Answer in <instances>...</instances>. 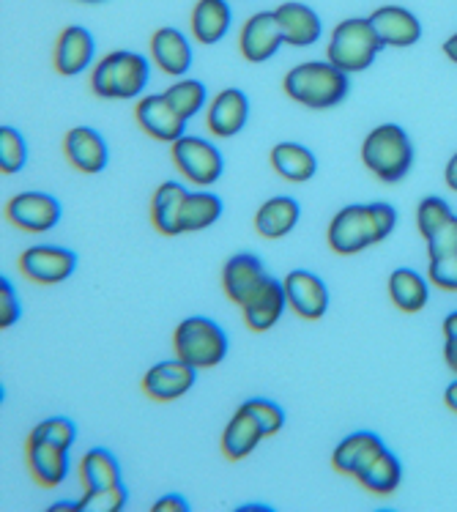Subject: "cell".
<instances>
[{
  "label": "cell",
  "mask_w": 457,
  "mask_h": 512,
  "mask_svg": "<svg viewBox=\"0 0 457 512\" xmlns=\"http://www.w3.org/2000/svg\"><path fill=\"white\" fill-rule=\"evenodd\" d=\"M233 11L228 0H198L189 14V36L203 47L219 44L230 33Z\"/></svg>",
  "instance_id": "26"
},
{
  "label": "cell",
  "mask_w": 457,
  "mask_h": 512,
  "mask_svg": "<svg viewBox=\"0 0 457 512\" xmlns=\"http://www.w3.org/2000/svg\"><path fill=\"white\" fill-rule=\"evenodd\" d=\"M222 214H225V203L219 195L208 189H195V192L189 189L184 211H181V233H198V230L211 228Z\"/></svg>",
  "instance_id": "33"
},
{
  "label": "cell",
  "mask_w": 457,
  "mask_h": 512,
  "mask_svg": "<svg viewBox=\"0 0 457 512\" xmlns=\"http://www.w3.org/2000/svg\"><path fill=\"white\" fill-rule=\"evenodd\" d=\"M430 280L427 274L416 272V269H408V266H400L395 272L389 274V283H386V291H389V299L395 304L400 313H422L430 302Z\"/></svg>",
  "instance_id": "27"
},
{
  "label": "cell",
  "mask_w": 457,
  "mask_h": 512,
  "mask_svg": "<svg viewBox=\"0 0 457 512\" xmlns=\"http://www.w3.org/2000/svg\"><path fill=\"white\" fill-rule=\"evenodd\" d=\"M151 58L135 50H113L102 55L91 69V91L99 99L132 102L146 96L151 80Z\"/></svg>",
  "instance_id": "3"
},
{
  "label": "cell",
  "mask_w": 457,
  "mask_h": 512,
  "mask_svg": "<svg viewBox=\"0 0 457 512\" xmlns=\"http://www.w3.org/2000/svg\"><path fill=\"white\" fill-rule=\"evenodd\" d=\"M299 220H302L299 200L291 198V195H277V198H269L266 203H260L252 225H255V233H258L260 239L280 241L285 236H291Z\"/></svg>",
  "instance_id": "23"
},
{
  "label": "cell",
  "mask_w": 457,
  "mask_h": 512,
  "mask_svg": "<svg viewBox=\"0 0 457 512\" xmlns=\"http://www.w3.org/2000/svg\"><path fill=\"white\" fill-rule=\"evenodd\" d=\"M162 94H165L170 107H173L184 121H192V118L203 113L208 107V102H211L206 83H203V80H195V77H178L176 83L167 85Z\"/></svg>",
  "instance_id": "34"
},
{
  "label": "cell",
  "mask_w": 457,
  "mask_h": 512,
  "mask_svg": "<svg viewBox=\"0 0 457 512\" xmlns=\"http://www.w3.org/2000/svg\"><path fill=\"white\" fill-rule=\"evenodd\" d=\"M277 25H280L282 42L288 47H312L321 42L323 20L318 11L302 3V0H285L274 9Z\"/></svg>",
  "instance_id": "20"
},
{
  "label": "cell",
  "mask_w": 457,
  "mask_h": 512,
  "mask_svg": "<svg viewBox=\"0 0 457 512\" xmlns=\"http://www.w3.org/2000/svg\"><path fill=\"white\" fill-rule=\"evenodd\" d=\"M397 228V209L389 203H354L334 214L326 241L337 255H356L386 241Z\"/></svg>",
  "instance_id": "1"
},
{
  "label": "cell",
  "mask_w": 457,
  "mask_h": 512,
  "mask_svg": "<svg viewBox=\"0 0 457 512\" xmlns=\"http://www.w3.org/2000/svg\"><path fill=\"white\" fill-rule=\"evenodd\" d=\"M250 121V96L241 88H222L206 107V129L217 140H228L244 132Z\"/></svg>",
  "instance_id": "15"
},
{
  "label": "cell",
  "mask_w": 457,
  "mask_h": 512,
  "mask_svg": "<svg viewBox=\"0 0 457 512\" xmlns=\"http://www.w3.org/2000/svg\"><path fill=\"white\" fill-rule=\"evenodd\" d=\"M288 293H285V285L277 277H271L266 283L260 285L258 291L252 293L250 299L244 302L241 313H244V321L250 326L252 332H269L274 326L280 324L282 315L288 310Z\"/></svg>",
  "instance_id": "22"
},
{
  "label": "cell",
  "mask_w": 457,
  "mask_h": 512,
  "mask_svg": "<svg viewBox=\"0 0 457 512\" xmlns=\"http://www.w3.org/2000/svg\"><path fill=\"white\" fill-rule=\"evenodd\" d=\"M263 439H266V433L260 428L255 414L239 406V411L230 417V422L225 425V433H222V452H225L228 460H244L258 450Z\"/></svg>",
  "instance_id": "29"
},
{
  "label": "cell",
  "mask_w": 457,
  "mask_h": 512,
  "mask_svg": "<svg viewBox=\"0 0 457 512\" xmlns=\"http://www.w3.org/2000/svg\"><path fill=\"white\" fill-rule=\"evenodd\" d=\"M25 458H28L31 477L42 488H58L72 471V447H63V444L33 436V433L25 444Z\"/></svg>",
  "instance_id": "12"
},
{
  "label": "cell",
  "mask_w": 457,
  "mask_h": 512,
  "mask_svg": "<svg viewBox=\"0 0 457 512\" xmlns=\"http://www.w3.org/2000/svg\"><path fill=\"white\" fill-rule=\"evenodd\" d=\"M269 280V269L255 252H239L233 255L222 269V291L236 307H244L252 293Z\"/></svg>",
  "instance_id": "21"
},
{
  "label": "cell",
  "mask_w": 457,
  "mask_h": 512,
  "mask_svg": "<svg viewBox=\"0 0 457 512\" xmlns=\"http://www.w3.org/2000/svg\"><path fill=\"white\" fill-rule=\"evenodd\" d=\"M444 362L457 376V310L444 318Z\"/></svg>",
  "instance_id": "41"
},
{
  "label": "cell",
  "mask_w": 457,
  "mask_h": 512,
  "mask_svg": "<svg viewBox=\"0 0 457 512\" xmlns=\"http://www.w3.org/2000/svg\"><path fill=\"white\" fill-rule=\"evenodd\" d=\"M386 450L384 439L373 433V430H356V433H348L332 452V466L334 471H340L345 477H359V471L370 463L373 458H378L381 452Z\"/></svg>",
  "instance_id": "24"
},
{
  "label": "cell",
  "mask_w": 457,
  "mask_h": 512,
  "mask_svg": "<svg viewBox=\"0 0 457 512\" xmlns=\"http://www.w3.org/2000/svg\"><path fill=\"white\" fill-rule=\"evenodd\" d=\"M228 335L225 329L208 315H189L173 332V351L198 370H211L225 362L228 356Z\"/></svg>",
  "instance_id": "6"
},
{
  "label": "cell",
  "mask_w": 457,
  "mask_h": 512,
  "mask_svg": "<svg viewBox=\"0 0 457 512\" xmlns=\"http://www.w3.org/2000/svg\"><path fill=\"white\" fill-rule=\"evenodd\" d=\"M80 3H102V0H80Z\"/></svg>",
  "instance_id": "48"
},
{
  "label": "cell",
  "mask_w": 457,
  "mask_h": 512,
  "mask_svg": "<svg viewBox=\"0 0 457 512\" xmlns=\"http://www.w3.org/2000/svg\"><path fill=\"white\" fill-rule=\"evenodd\" d=\"M255 510H258V512H271V507H269V504H241V507L236 512H255Z\"/></svg>",
  "instance_id": "47"
},
{
  "label": "cell",
  "mask_w": 457,
  "mask_h": 512,
  "mask_svg": "<svg viewBox=\"0 0 457 512\" xmlns=\"http://www.w3.org/2000/svg\"><path fill=\"white\" fill-rule=\"evenodd\" d=\"M77 477H80L85 493H96L121 482V466H118V458L113 452L104 450V447H94L80 458Z\"/></svg>",
  "instance_id": "31"
},
{
  "label": "cell",
  "mask_w": 457,
  "mask_h": 512,
  "mask_svg": "<svg viewBox=\"0 0 457 512\" xmlns=\"http://www.w3.org/2000/svg\"><path fill=\"white\" fill-rule=\"evenodd\" d=\"M444 403H447V408L452 414H457V378L449 384L447 392H444Z\"/></svg>",
  "instance_id": "44"
},
{
  "label": "cell",
  "mask_w": 457,
  "mask_h": 512,
  "mask_svg": "<svg viewBox=\"0 0 457 512\" xmlns=\"http://www.w3.org/2000/svg\"><path fill=\"white\" fill-rule=\"evenodd\" d=\"M189 189L181 181H165L151 198V225L162 236H181V211Z\"/></svg>",
  "instance_id": "30"
},
{
  "label": "cell",
  "mask_w": 457,
  "mask_h": 512,
  "mask_svg": "<svg viewBox=\"0 0 457 512\" xmlns=\"http://www.w3.org/2000/svg\"><path fill=\"white\" fill-rule=\"evenodd\" d=\"M63 154L74 170L85 176H96L110 162V148L99 129L94 126H74L63 137Z\"/></svg>",
  "instance_id": "19"
},
{
  "label": "cell",
  "mask_w": 457,
  "mask_h": 512,
  "mask_svg": "<svg viewBox=\"0 0 457 512\" xmlns=\"http://www.w3.org/2000/svg\"><path fill=\"white\" fill-rule=\"evenodd\" d=\"M151 512H189V502L181 493H167L162 499H156Z\"/></svg>",
  "instance_id": "42"
},
{
  "label": "cell",
  "mask_w": 457,
  "mask_h": 512,
  "mask_svg": "<svg viewBox=\"0 0 457 512\" xmlns=\"http://www.w3.org/2000/svg\"><path fill=\"white\" fill-rule=\"evenodd\" d=\"M58 510L80 512V502H55V504H50V512H58Z\"/></svg>",
  "instance_id": "46"
},
{
  "label": "cell",
  "mask_w": 457,
  "mask_h": 512,
  "mask_svg": "<svg viewBox=\"0 0 457 512\" xmlns=\"http://www.w3.org/2000/svg\"><path fill=\"white\" fill-rule=\"evenodd\" d=\"M61 203L50 192H20L6 203V220L25 233H47L61 222Z\"/></svg>",
  "instance_id": "11"
},
{
  "label": "cell",
  "mask_w": 457,
  "mask_h": 512,
  "mask_svg": "<svg viewBox=\"0 0 457 512\" xmlns=\"http://www.w3.org/2000/svg\"><path fill=\"white\" fill-rule=\"evenodd\" d=\"M269 162L274 173L291 184H307L318 173V157L312 154V148H307L304 143H291V140L271 148Z\"/></svg>",
  "instance_id": "28"
},
{
  "label": "cell",
  "mask_w": 457,
  "mask_h": 512,
  "mask_svg": "<svg viewBox=\"0 0 457 512\" xmlns=\"http://www.w3.org/2000/svg\"><path fill=\"white\" fill-rule=\"evenodd\" d=\"M241 406L247 408L250 414H255V419L260 422V428H263V433H266V439L277 436V433L285 428V411H282V406H277L274 400L250 398V400H244Z\"/></svg>",
  "instance_id": "37"
},
{
  "label": "cell",
  "mask_w": 457,
  "mask_h": 512,
  "mask_svg": "<svg viewBox=\"0 0 457 512\" xmlns=\"http://www.w3.org/2000/svg\"><path fill=\"white\" fill-rule=\"evenodd\" d=\"M362 165L384 184H400L414 168V143L400 124H381L362 140Z\"/></svg>",
  "instance_id": "4"
},
{
  "label": "cell",
  "mask_w": 457,
  "mask_h": 512,
  "mask_svg": "<svg viewBox=\"0 0 457 512\" xmlns=\"http://www.w3.org/2000/svg\"><path fill=\"white\" fill-rule=\"evenodd\" d=\"M22 318L20 296L9 277H0V329H11Z\"/></svg>",
  "instance_id": "40"
},
{
  "label": "cell",
  "mask_w": 457,
  "mask_h": 512,
  "mask_svg": "<svg viewBox=\"0 0 457 512\" xmlns=\"http://www.w3.org/2000/svg\"><path fill=\"white\" fill-rule=\"evenodd\" d=\"M444 55L457 66V33H452L447 42H444Z\"/></svg>",
  "instance_id": "45"
},
{
  "label": "cell",
  "mask_w": 457,
  "mask_h": 512,
  "mask_svg": "<svg viewBox=\"0 0 457 512\" xmlns=\"http://www.w3.org/2000/svg\"><path fill=\"white\" fill-rule=\"evenodd\" d=\"M129 502L124 482H118L113 488H104L96 493H83L80 499V512H121Z\"/></svg>",
  "instance_id": "36"
},
{
  "label": "cell",
  "mask_w": 457,
  "mask_h": 512,
  "mask_svg": "<svg viewBox=\"0 0 457 512\" xmlns=\"http://www.w3.org/2000/svg\"><path fill=\"white\" fill-rule=\"evenodd\" d=\"M444 184H447L452 192H457V151L447 162V168H444Z\"/></svg>",
  "instance_id": "43"
},
{
  "label": "cell",
  "mask_w": 457,
  "mask_h": 512,
  "mask_svg": "<svg viewBox=\"0 0 457 512\" xmlns=\"http://www.w3.org/2000/svg\"><path fill=\"white\" fill-rule=\"evenodd\" d=\"M148 58L154 63L156 69L167 77H187L192 69L195 53H192V42L184 31H178L173 25H165L159 31L151 33V42H148Z\"/></svg>",
  "instance_id": "17"
},
{
  "label": "cell",
  "mask_w": 457,
  "mask_h": 512,
  "mask_svg": "<svg viewBox=\"0 0 457 512\" xmlns=\"http://www.w3.org/2000/svg\"><path fill=\"white\" fill-rule=\"evenodd\" d=\"M137 126L156 143L173 146L176 140L187 135V121L170 107L165 94H146L137 99L135 107Z\"/></svg>",
  "instance_id": "13"
},
{
  "label": "cell",
  "mask_w": 457,
  "mask_h": 512,
  "mask_svg": "<svg viewBox=\"0 0 457 512\" xmlns=\"http://www.w3.org/2000/svg\"><path fill=\"white\" fill-rule=\"evenodd\" d=\"M416 228L427 244V258H444L457 252V214L444 198H422L416 209Z\"/></svg>",
  "instance_id": "8"
},
{
  "label": "cell",
  "mask_w": 457,
  "mask_h": 512,
  "mask_svg": "<svg viewBox=\"0 0 457 512\" xmlns=\"http://www.w3.org/2000/svg\"><path fill=\"white\" fill-rule=\"evenodd\" d=\"M427 280L433 288L447 293H457V252L444 258H430L427 263Z\"/></svg>",
  "instance_id": "38"
},
{
  "label": "cell",
  "mask_w": 457,
  "mask_h": 512,
  "mask_svg": "<svg viewBox=\"0 0 457 512\" xmlns=\"http://www.w3.org/2000/svg\"><path fill=\"white\" fill-rule=\"evenodd\" d=\"M198 367H192L184 359H165L156 362L146 370V376L140 381L143 395L156 403H173V400L184 398L198 384Z\"/></svg>",
  "instance_id": "10"
},
{
  "label": "cell",
  "mask_w": 457,
  "mask_h": 512,
  "mask_svg": "<svg viewBox=\"0 0 457 512\" xmlns=\"http://www.w3.org/2000/svg\"><path fill=\"white\" fill-rule=\"evenodd\" d=\"M17 266L28 283L61 285L77 272V252L58 244H33L22 252Z\"/></svg>",
  "instance_id": "9"
},
{
  "label": "cell",
  "mask_w": 457,
  "mask_h": 512,
  "mask_svg": "<svg viewBox=\"0 0 457 512\" xmlns=\"http://www.w3.org/2000/svg\"><path fill=\"white\" fill-rule=\"evenodd\" d=\"M282 33L274 11H258L247 17L239 31V53L247 63H266L280 53Z\"/></svg>",
  "instance_id": "18"
},
{
  "label": "cell",
  "mask_w": 457,
  "mask_h": 512,
  "mask_svg": "<svg viewBox=\"0 0 457 512\" xmlns=\"http://www.w3.org/2000/svg\"><path fill=\"white\" fill-rule=\"evenodd\" d=\"M170 157L178 173L198 189L214 187L219 178L225 176V157L217 143H211L206 137L184 135L170 146Z\"/></svg>",
  "instance_id": "7"
},
{
  "label": "cell",
  "mask_w": 457,
  "mask_h": 512,
  "mask_svg": "<svg viewBox=\"0 0 457 512\" xmlns=\"http://www.w3.org/2000/svg\"><path fill=\"white\" fill-rule=\"evenodd\" d=\"M96 39L94 33L83 25H69L58 33L52 47V66L61 77H77V74L94 69Z\"/></svg>",
  "instance_id": "14"
},
{
  "label": "cell",
  "mask_w": 457,
  "mask_h": 512,
  "mask_svg": "<svg viewBox=\"0 0 457 512\" xmlns=\"http://www.w3.org/2000/svg\"><path fill=\"white\" fill-rule=\"evenodd\" d=\"M356 482L364 491L375 493V496H392L403 482V463L392 450H384L378 458H373L362 471Z\"/></svg>",
  "instance_id": "32"
},
{
  "label": "cell",
  "mask_w": 457,
  "mask_h": 512,
  "mask_svg": "<svg viewBox=\"0 0 457 512\" xmlns=\"http://www.w3.org/2000/svg\"><path fill=\"white\" fill-rule=\"evenodd\" d=\"M282 91L307 110H332L351 91V74L332 61H304L282 77Z\"/></svg>",
  "instance_id": "2"
},
{
  "label": "cell",
  "mask_w": 457,
  "mask_h": 512,
  "mask_svg": "<svg viewBox=\"0 0 457 512\" xmlns=\"http://www.w3.org/2000/svg\"><path fill=\"white\" fill-rule=\"evenodd\" d=\"M384 47V39L375 33L370 17H348L334 25L326 44V61H332L345 74H359L373 66Z\"/></svg>",
  "instance_id": "5"
},
{
  "label": "cell",
  "mask_w": 457,
  "mask_h": 512,
  "mask_svg": "<svg viewBox=\"0 0 457 512\" xmlns=\"http://www.w3.org/2000/svg\"><path fill=\"white\" fill-rule=\"evenodd\" d=\"M285 293H288V304L291 310L304 321H321L323 315L329 313V288L321 277L307 269H293L291 274H285Z\"/></svg>",
  "instance_id": "16"
},
{
  "label": "cell",
  "mask_w": 457,
  "mask_h": 512,
  "mask_svg": "<svg viewBox=\"0 0 457 512\" xmlns=\"http://www.w3.org/2000/svg\"><path fill=\"white\" fill-rule=\"evenodd\" d=\"M31 433L33 436H42V439L55 441V444H63V447H74V441H77V425H74L69 417L42 419Z\"/></svg>",
  "instance_id": "39"
},
{
  "label": "cell",
  "mask_w": 457,
  "mask_h": 512,
  "mask_svg": "<svg viewBox=\"0 0 457 512\" xmlns=\"http://www.w3.org/2000/svg\"><path fill=\"white\" fill-rule=\"evenodd\" d=\"M370 22L386 47H414L422 39V22L414 11L403 6H378L370 14Z\"/></svg>",
  "instance_id": "25"
},
{
  "label": "cell",
  "mask_w": 457,
  "mask_h": 512,
  "mask_svg": "<svg viewBox=\"0 0 457 512\" xmlns=\"http://www.w3.org/2000/svg\"><path fill=\"white\" fill-rule=\"evenodd\" d=\"M28 165V143L20 129L14 126H0V173L14 176Z\"/></svg>",
  "instance_id": "35"
}]
</instances>
